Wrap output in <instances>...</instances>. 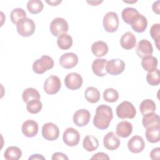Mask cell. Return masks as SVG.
Returning <instances> with one entry per match:
<instances>
[{"mask_svg":"<svg viewBox=\"0 0 160 160\" xmlns=\"http://www.w3.org/2000/svg\"><path fill=\"white\" fill-rule=\"evenodd\" d=\"M18 34L22 37H29L32 35L36 29L34 22L30 18L21 19L16 24Z\"/></svg>","mask_w":160,"mask_h":160,"instance_id":"2","label":"cell"},{"mask_svg":"<svg viewBox=\"0 0 160 160\" xmlns=\"http://www.w3.org/2000/svg\"><path fill=\"white\" fill-rule=\"evenodd\" d=\"M61 87L60 79L54 75L46 78L44 83V90L48 94H56Z\"/></svg>","mask_w":160,"mask_h":160,"instance_id":"7","label":"cell"},{"mask_svg":"<svg viewBox=\"0 0 160 160\" xmlns=\"http://www.w3.org/2000/svg\"><path fill=\"white\" fill-rule=\"evenodd\" d=\"M158 62L157 58L151 55L142 58L141 61V66L145 71H149L157 68Z\"/></svg>","mask_w":160,"mask_h":160,"instance_id":"29","label":"cell"},{"mask_svg":"<svg viewBox=\"0 0 160 160\" xmlns=\"http://www.w3.org/2000/svg\"><path fill=\"white\" fill-rule=\"evenodd\" d=\"M146 80L151 86H158L160 82L159 70L157 68L148 71L146 75Z\"/></svg>","mask_w":160,"mask_h":160,"instance_id":"34","label":"cell"},{"mask_svg":"<svg viewBox=\"0 0 160 160\" xmlns=\"http://www.w3.org/2000/svg\"><path fill=\"white\" fill-rule=\"evenodd\" d=\"M116 115L121 119H132L136 115V110L134 105L127 101H122L116 109Z\"/></svg>","mask_w":160,"mask_h":160,"instance_id":"4","label":"cell"},{"mask_svg":"<svg viewBox=\"0 0 160 160\" xmlns=\"http://www.w3.org/2000/svg\"><path fill=\"white\" fill-rule=\"evenodd\" d=\"M91 51L92 54L98 58L104 56L108 52V44L102 41H96L92 44Z\"/></svg>","mask_w":160,"mask_h":160,"instance_id":"23","label":"cell"},{"mask_svg":"<svg viewBox=\"0 0 160 160\" xmlns=\"http://www.w3.org/2000/svg\"><path fill=\"white\" fill-rule=\"evenodd\" d=\"M38 124L35 121L28 119L24 121L22 124L21 130L25 136L32 138L38 134Z\"/></svg>","mask_w":160,"mask_h":160,"instance_id":"17","label":"cell"},{"mask_svg":"<svg viewBox=\"0 0 160 160\" xmlns=\"http://www.w3.org/2000/svg\"><path fill=\"white\" fill-rule=\"evenodd\" d=\"M52 159H68V158L66 156L65 154L60 152H57L52 154Z\"/></svg>","mask_w":160,"mask_h":160,"instance_id":"41","label":"cell"},{"mask_svg":"<svg viewBox=\"0 0 160 160\" xmlns=\"http://www.w3.org/2000/svg\"><path fill=\"white\" fill-rule=\"evenodd\" d=\"M103 27L108 32H114L117 31L119 27V19L117 13L115 12H108L103 18Z\"/></svg>","mask_w":160,"mask_h":160,"instance_id":"5","label":"cell"},{"mask_svg":"<svg viewBox=\"0 0 160 160\" xmlns=\"http://www.w3.org/2000/svg\"><path fill=\"white\" fill-rule=\"evenodd\" d=\"M125 69L124 62L120 59H112L107 62L106 70L111 75H119L121 74Z\"/></svg>","mask_w":160,"mask_h":160,"instance_id":"9","label":"cell"},{"mask_svg":"<svg viewBox=\"0 0 160 160\" xmlns=\"http://www.w3.org/2000/svg\"><path fill=\"white\" fill-rule=\"evenodd\" d=\"M150 35L151 38L154 40L156 48L159 49V39H160V24H154L152 25L150 29Z\"/></svg>","mask_w":160,"mask_h":160,"instance_id":"38","label":"cell"},{"mask_svg":"<svg viewBox=\"0 0 160 160\" xmlns=\"http://www.w3.org/2000/svg\"><path fill=\"white\" fill-rule=\"evenodd\" d=\"M139 110L143 116L151 112H154L156 110L155 102L152 99H144L140 104Z\"/></svg>","mask_w":160,"mask_h":160,"instance_id":"30","label":"cell"},{"mask_svg":"<svg viewBox=\"0 0 160 160\" xmlns=\"http://www.w3.org/2000/svg\"><path fill=\"white\" fill-rule=\"evenodd\" d=\"M84 97L89 102L96 103L100 99V92L97 88L90 86L86 89Z\"/></svg>","mask_w":160,"mask_h":160,"instance_id":"26","label":"cell"},{"mask_svg":"<svg viewBox=\"0 0 160 160\" xmlns=\"http://www.w3.org/2000/svg\"><path fill=\"white\" fill-rule=\"evenodd\" d=\"M150 158L153 160H159L160 155V148H154L150 152Z\"/></svg>","mask_w":160,"mask_h":160,"instance_id":"39","label":"cell"},{"mask_svg":"<svg viewBox=\"0 0 160 160\" xmlns=\"http://www.w3.org/2000/svg\"><path fill=\"white\" fill-rule=\"evenodd\" d=\"M42 137L48 141L56 140L59 135L58 127L52 122H47L42 128Z\"/></svg>","mask_w":160,"mask_h":160,"instance_id":"10","label":"cell"},{"mask_svg":"<svg viewBox=\"0 0 160 160\" xmlns=\"http://www.w3.org/2000/svg\"><path fill=\"white\" fill-rule=\"evenodd\" d=\"M82 78L77 72H70L66 75L64 79V84L66 88L70 90L79 89L82 84Z\"/></svg>","mask_w":160,"mask_h":160,"instance_id":"11","label":"cell"},{"mask_svg":"<svg viewBox=\"0 0 160 160\" xmlns=\"http://www.w3.org/2000/svg\"><path fill=\"white\" fill-rule=\"evenodd\" d=\"M57 44L60 49L67 50L72 45V37L66 33L62 34L58 38Z\"/></svg>","mask_w":160,"mask_h":160,"instance_id":"27","label":"cell"},{"mask_svg":"<svg viewBox=\"0 0 160 160\" xmlns=\"http://www.w3.org/2000/svg\"><path fill=\"white\" fill-rule=\"evenodd\" d=\"M136 51L139 58H142L148 56H151L153 52L152 44L147 39H142L138 43Z\"/></svg>","mask_w":160,"mask_h":160,"instance_id":"14","label":"cell"},{"mask_svg":"<svg viewBox=\"0 0 160 160\" xmlns=\"http://www.w3.org/2000/svg\"><path fill=\"white\" fill-rule=\"evenodd\" d=\"M145 147L144 141L141 136L136 135L132 136L128 142V148L132 153L142 152Z\"/></svg>","mask_w":160,"mask_h":160,"instance_id":"15","label":"cell"},{"mask_svg":"<svg viewBox=\"0 0 160 160\" xmlns=\"http://www.w3.org/2000/svg\"><path fill=\"white\" fill-rule=\"evenodd\" d=\"M54 66V60L49 56L44 55L36 59L32 64L33 71L38 74H42Z\"/></svg>","mask_w":160,"mask_h":160,"instance_id":"3","label":"cell"},{"mask_svg":"<svg viewBox=\"0 0 160 160\" xmlns=\"http://www.w3.org/2000/svg\"><path fill=\"white\" fill-rule=\"evenodd\" d=\"M103 99L108 102H114L119 98L118 92L113 88H108L103 92Z\"/></svg>","mask_w":160,"mask_h":160,"instance_id":"37","label":"cell"},{"mask_svg":"<svg viewBox=\"0 0 160 160\" xmlns=\"http://www.w3.org/2000/svg\"><path fill=\"white\" fill-rule=\"evenodd\" d=\"M132 131V124L128 121H123L119 122L116 128V134L121 138H125L129 136Z\"/></svg>","mask_w":160,"mask_h":160,"instance_id":"21","label":"cell"},{"mask_svg":"<svg viewBox=\"0 0 160 160\" xmlns=\"http://www.w3.org/2000/svg\"><path fill=\"white\" fill-rule=\"evenodd\" d=\"M129 24L135 32L141 33L146 30L148 26V21L145 16L139 13L133 18Z\"/></svg>","mask_w":160,"mask_h":160,"instance_id":"18","label":"cell"},{"mask_svg":"<svg viewBox=\"0 0 160 160\" xmlns=\"http://www.w3.org/2000/svg\"><path fill=\"white\" fill-rule=\"evenodd\" d=\"M44 5L41 1L31 0L27 2V9L29 12L33 14L39 13L43 9Z\"/></svg>","mask_w":160,"mask_h":160,"instance_id":"33","label":"cell"},{"mask_svg":"<svg viewBox=\"0 0 160 160\" xmlns=\"http://www.w3.org/2000/svg\"><path fill=\"white\" fill-rule=\"evenodd\" d=\"M112 118V108L106 104H101L98 106L96 109L93 124L99 129H106L109 127Z\"/></svg>","mask_w":160,"mask_h":160,"instance_id":"1","label":"cell"},{"mask_svg":"<svg viewBox=\"0 0 160 160\" xmlns=\"http://www.w3.org/2000/svg\"><path fill=\"white\" fill-rule=\"evenodd\" d=\"M22 98L24 102H28L34 99H40L41 96L37 89L32 88H28L24 90L22 94Z\"/></svg>","mask_w":160,"mask_h":160,"instance_id":"31","label":"cell"},{"mask_svg":"<svg viewBox=\"0 0 160 160\" xmlns=\"http://www.w3.org/2000/svg\"><path fill=\"white\" fill-rule=\"evenodd\" d=\"M159 3H160V1H155L153 4H152V11L154 12H155L156 14H159L160 13V10H159Z\"/></svg>","mask_w":160,"mask_h":160,"instance_id":"42","label":"cell"},{"mask_svg":"<svg viewBox=\"0 0 160 160\" xmlns=\"http://www.w3.org/2000/svg\"><path fill=\"white\" fill-rule=\"evenodd\" d=\"M139 14L138 11L133 8H126L121 12L122 19L126 24H129L133 18Z\"/></svg>","mask_w":160,"mask_h":160,"instance_id":"32","label":"cell"},{"mask_svg":"<svg viewBox=\"0 0 160 160\" xmlns=\"http://www.w3.org/2000/svg\"><path fill=\"white\" fill-rule=\"evenodd\" d=\"M136 44V36L130 31L125 32L121 38L120 44L124 49H131Z\"/></svg>","mask_w":160,"mask_h":160,"instance_id":"20","label":"cell"},{"mask_svg":"<svg viewBox=\"0 0 160 160\" xmlns=\"http://www.w3.org/2000/svg\"><path fill=\"white\" fill-rule=\"evenodd\" d=\"M159 126L151 127L146 129V138L148 142L151 143H156L159 141Z\"/></svg>","mask_w":160,"mask_h":160,"instance_id":"28","label":"cell"},{"mask_svg":"<svg viewBox=\"0 0 160 160\" xmlns=\"http://www.w3.org/2000/svg\"><path fill=\"white\" fill-rule=\"evenodd\" d=\"M91 159H109L107 154L104 152H98L91 158Z\"/></svg>","mask_w":160,"mask_h":160,"instance_id":"40","label":"cell"},{"mask_svg":"<svg viewBox=\"0 0 160 160\" xmlns=\"http://www.w3.org/2000/svg\"><path fill=\"white\" fill-rule=\"evenodd\" d=\"M78 63V57L73 52L64 53L59 58L60 66L67 69L75 67Z\"/></svg>","mask_w":160,"mask_h":160,"instance_id":"13","label":"cell"},{"mask_svg":"<svg viewBox=\"0 0 160 160\" xmlns=\"http://www.w3.org/2000/svg\"><path fill=\"white\" fill-rule=\"evenodd\" d=\"M61 1H46V2L48 3V4H49V5H51V6H58L59 3H61Z\"/></svg>","mask_w":160,"mask_h":160,"instance_id":"44","label":"cell"},{"mask_svg":"<svg viewBox=\"0 0 160 160\" xmlns=\"http://www.w3.org/2000/svg\"><path fill=\"white\" fill-rule=\"evenodd\" d=\"M42 107V102L39 99H34L27 102V111L31 114H37L41 111Z\"/></svg>","mask_w":160,"mask_h":160,"instance_id":"35","label":"cell"},{"mask_svg":"<svg viewBox=\"0 0 160 160\" xmlns=\"http://www.w3.org/2000/svg\"><path fill=\"white\" fill-rule=\"evenodd\" d=\"M106 59L98 58L92 63V70L93 73L99 77H102L107 74L106 70V65L107 63Z\"/></svg>","mask_w":160,"mask_h":160,"instance_id":"19","label":"cell"},{"mask_svg":"<svg viewBox=\"0 0 160 160\" xmlns=\"http://www.w3.org/2000/svg\"><path fill=\"white\" fill-rule=\"evenodd\" d=\"M26 18V12L22 8H17L14 9L10 14V18L12 22L14 24L17 23L22 18Z\"/></svg>","mask_w":160,"mask_h":160,"instance_id":"36","label":"cell"},{"mask_svg":"<svg viewBox=\"0 0 160 160\" xmlns=\"http://www.w3.org/2000/svg\"><path fill=\"white\" fill-rule=\"evenodd\" d=\"M29 159H45V158L43 157L42 155L39 154H32L31 156L29 158Z\"/></svg>","mask_w":160,"mask_h":160,"instance_id":"43","label":"cell"},{"mask_svg":"<svg viewBox=\"0 0 160 160\" xmlns=\"http://www.w3.org/2000/svg\"><path fill=\"white\" fill-rule=\"evenodd\" d=\"M69 26L66 20L62 18H54L51 22L49 29L54 36H59L68 31Z\"/></svg>","mask_w":160,"mask_h":160,"instance_id":"6","label":"cell"},{"mask_svg":"<svg viewBox=\"0 0 160 160\" xmlns=\"http://www.w3.org/2000/svg\"><path fill=\"white\" fill-rule=\"evenodd\" d=\"M62 140L68 146H77L80 141L79 132L73 128H68L63 132Z\"/></svg>","mask_w":160,"mask_h":160,"instance_id":"8","label":"cell"},{"mask_svg":"<svg viewBox=\"0 0 160 160\" xmlns=\"http://www.w3.org/2000/svg\"><path fill=\"white\" fill-rule=\"evenodd\" d=\"M142 124L146 129L159 126V116L154 112H151L143 116L142 119Z\"/></svg>","mask_w":160,"mask_h":160,"instance_id":"22","label":"cell"},{"mask_svg":"<svg viewBox=\"0 0 160 160\" xmlns=\"http://www.w3.org/2000/svg\"><path fill=\"white\" fill-rule=\"evenodd\" d=\"M120 144V139L114 132H108L103 138L104 146L108 150L113 151L118 149Z\"/></svg>","mask_w":160,"mask_h":160,"instance_id":"16","label":"cell"},{"mask_svg":"<svg viewBox=\"0 0 160 160\" xmlns=\"http://www.w3.org/2000/svg\"><path fill=\"white\" fill-rule=\"evenodd\" d=\"M22 156L20 148L17 146H9L4 151V157L7 160H18Z\"/></svg>","mask_w":160,"mask_h":160,"instance_id":"25","label":"cell"},{"mask_svg":"<svg viewBox=\"0 0 160 160\" xmlns=\"http://www.w3.org/2000/svg\"><path fill=\"white\" fill-rule=\"evenodd\" d=\"M102 2V1H87V2L88 3H89V4H91V6H97V5H98L99 4H100V3H101Z\"/></svg>","mask_w":160,"mask_h":160,"instance_id":"45","label":"cell"},{"mask_svg":"<svg viewBox=\"0 0 160 160\" xmlns=\"http://www.w3.org/2000/svg\"><path fill=\"white\" fill-rule=\"evenodd\" d=\"M82 146L86 151L92 152L96 150L99 147V141L96 137L88 135L83 139Z\"/></svg>","mask_w":160,"mask_h":160,"instance_id":"24","label":"cell"},{"mask_svg":"<svg viewBox=\"0 0 160 160\" xmlns=\"http://www.w3.org/2000/svg\"><path fill=\"white\" fill-rule=\"evenodd\" d=\"M91 114L87 109H81L76 111L73 115V122L78 127L86 126L90 120Z\"/></svg>","mask_w":160,"mask_h":160,"instance_id":"12","label":"cell"}]
</instances>
